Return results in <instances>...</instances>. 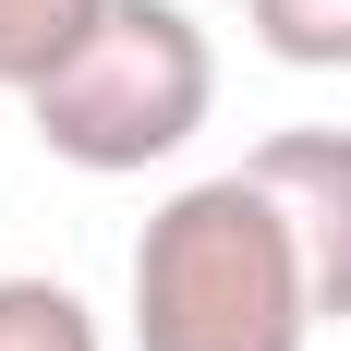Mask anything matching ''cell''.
<instances>
[{"label": "cell", "instance_id": "6", "mask_svg": "<svg viewBox=\"0 0 351 351\" xmlns=\"http://www.w3.org/2000/svg\"><path fill=\"white\" fill-rule=\"evenodd\" d=\"M0 351H109L73 279H0Z\"/></svg>", "mask_w": 351, "mask_h": 351}, {"label": "cell", "instance_id": "1", "mask_svg": "<svg viewBox=\"0 0 351 351\" xmlns=\"http://www.w3.org/2000/svg\"><path fill=\"white\" fill-rule=\"evenodd\" d=\"M327 327L303 230L254 170H206L134 243V351H303Z\"/></svg>", "mask_w": 351, "mask_h": 351}, {"label": "cell", "instance_id": "5", "mask_svg": "<svg viewBox=\"0 0 351 351\" xmlns=\"http://www.w3.org/2000/svg\"><path fill=\"white\" fill-rule=\"evenodd\" d=\"M85 25H97V0H0V85H12V97H36Z\"/></svg>", "mask_w": 351, "mask_h": 351}, {"label": "cell", "instance_id": "3", "mask_svg": "<svg viewBox=\"0 0 351 351\" xmlns=\"http://www.w3.org/2000/svg\"><path fill=\"white\" fill-rule=\"evenodd\" d=\"M243 170L291 206L303 267H315V303L351 327V134H339V121H291V134H267V145H254Z\"/></svg>", "mask_w": 351, "mask_h": 351}, {"label": "cell", "instance_id": "2", "mask_svg": "<svg viewBox=\"0 0 351 351\" xmlns=\"http://www.w3.org/2000/svg\"><path fill=\"white\" fill-rule=\"evenodd\" d=\"M218 109V49L206 25L182 12V0H97V25L61 49V73L25 97L36 145L61 158V170H158V158H182V145L206 134Z\"/></svg>", "mask_w": 351, "mask_h": 351}, {"label": "cell", "instance_id": "4", "mask_svg": "<svg viewBox=\"0 0 351 351\" xmlns=\"http://www.w3.org/2000/svg\"><path fill=\"white\" fill-rule=\"evenodd\" d=\"M243 25L291 73H351V0H243Z\"/></svg>", "mask_w": 351, "mask_h": 351}]
</instances>
